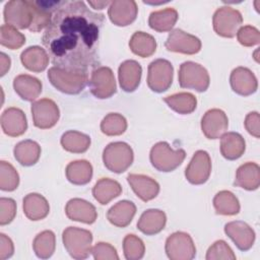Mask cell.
<instances>
[{"label":"cell","mask_w":260,"mask_h":260,"mask_svg":"<svg viewBox=\"0 0 260 260\" xmlns=\"http://www.w3.org/2000/svg\"><path fill=\"white\" fill-rule=\"evenodd\" d=\"M130 50L137 56L146 58L150 57L156 50V41L144 31H136L129 41Z\"/></svg>","instance_id":"obj_34"},{"label":"cell","mask_w":260,"mask_h":260,"mask_svg":"<svg viewBox=\"0 0 260 260\" xmlns=\"http://www.w3.org/2000/svg\"><path fill=\"white\" fill-rule=\"evenodd\" d=\"M164 102L175 112L187 115L195 111L197 107L196 96L190 92H178L166 96Z\"/></svg>","instance_id":"obj_35"},{"label":"cell","mask_w":260,"mask_h":260,"mask_svg":"<svg viewBox=\"0 0 260 260\" xmlns=\"http://www.w3.org/2000/svg\"><path fill=\"white\" fill-rule=\"evenodd\" d=\"M14 253V246L9 237L5 234H0V260L10 258Z\"/></svg>","instance_id":"obj_48"},{"label":"cell","mask_w":260,"mask_h":260,"mask_svg":"<svg viewBox=\"0 0 260 260\" xmlns=\"http://www.w3.org/2000/svg\"><path fill=\"white\" fill-rule=\"evenodd\" d=\"M49 59L47 51L39 46L28 47L20 55L22 65L32 72L44 71L49 64Z\"/></svg>","instance_id":"obj_28"},{"label":"cell","mask_w":260,"mask_h":260,"mask_svg":"<svg viewBox=\"0 0 260 260\" xmlns=\"http://www.w3.org/2000/svg\"><path fill=\"white\" fill-rule=\"evenodd\" d=\"M165 250L171 260H191L196 255V247L192 238L184 232H176L169 236Z\"/></svg>","instance_id":"obj_8"},{"label":"cell","mask_w":260,"mask_h":260,"mask_svg":"<svg viewBox=\"0 0 260 260\" xmlns=\"http://www.w3.org/2000/svg\"><path fill=\"white\" fill-rule=\"evenodd\" d=\"M15 92L24 101L32 102L42 92V82L28 74H20L13 80Z\"/></svg>","instance_id":"obj_26"},{"label":"cell","mask_w":260,"mask_h":260,"mask_svg":"<svg viewBox=\"0 0 260 260\" xmlns=\"http://www.w3.org/2000/svg\"><path fill=\"white\" fill-rule=\"evenodd\" d=\"M237 38L241 45L245 47H252L258 45L260 42V32L259 30L251 25L242 26L237 31Z\"/></svg>","instance_id":"obj_44"},{"label":"cell","mask_w":260,"mask_h":260,"mask_svg":"<svg viewBox=\"0 0 260 260\" xmlns=\"http://www.w3.org/2000/svg\"><path fill=\"white\" fill-rule=\"evenodd\" d=\"M0 62H1V66H0L1 73H0V75L3 76L9 70L10 64H11V60H10L9 56H7L5 53L2 52V53H0Z\"/></svg>","instance_id":"obj_49"},{"label":"cell","mask_w":260,"mask_h":260,"mask_svg":"<svg viewBox=\"0 0 260 260\" xmlns=\"http://www.w3.org/2000/svg\"><path fill=\"white\" fill-rule=\"evenodd\" d=\"M224 233L241 251H248L255 242V232L249 224L241 220L228 222L224 225Z\"/></svg>","instance_id":"obj_16"},{"label":"cell","mask_w":260,"mask_h":260,"mask_svg":"<svg viewBox=\"0 0 260 260\" xmlns=\"http://www.w3.org/2000/svg\"><path fill=\"white\" fill-rule=\"evenodd\" d=\"M178 12L174 8H166L153 11L148 18L149 26L158 32L170 31L178 20Z\"/></svg>","instance_id":"obj_32"},{"label":"cell","mask_w":260,"mask_h":260,"mask_svg":"<svg viewBox=\"0 0 260 260\" xmlns=\"http://www.w3.org/2000/svg\"><path fill=\"white\" fill-rule=\"evenodd\" d=\"M0 35V44L10 50L19 49L25 43V37L9 24L1 25Z\"/></svg>","instance_id":"obj_41"},{"label":"cell","mask_w":260,"mask_h":260,"mask_svg":"<svg viewBox=\"0 0 260 260\" xmlns=\"http://www.w3.org/2000/svg\"><path fill=\"white\" fill-rule=\"evenodd\" d=\"M67 180L74 185H85L92 177V167L89 161L80 159L68 164L65 170Z\"/></svg>","instance_id":"obj_33"},{"label":"cell","mask_w":260,"mask_h":260,"mask_svg":"<svg viewBox=\"0 0 260 260\" xmlns=\"http://www.w3.org/2000/svg\"><path fill=\"white\" fill-rule=\"evenodd\" d=\"M138 8L135 1L117 0L110 4L108 14L111 21L118 26L131 24L137 16Z\"/></svg>","instance_id":"obj_17"},{"label":"cell","mask_w":260,"mask_h":260,"mask_svg":"<svg viewBox=\"0 0 260 260\" xmlns=\"http://www.w3.org/2000/svg\"><path fill=\"white\" fill-rule=\"evenodd\" d=\"M230 82L233 90L241 95H250L258 87L256 76L246 67L235 68L231 73Z\"/></svg>","instance_id":"obj_21"},{"label":"cell","mask_w":260,"mask_h":260,"mask_svg":"<svg viewBox=\"0 0 260 260\" xmlns=\"http://www.w3.org/2000/svg\"><path fill=\"white\" fill-rule=\"evenodd\" d=\"M122 193L121 185L112 179L102 178L100 179L92 188V195L94 199L105 205L111 200L118 197Z\"/></svg>","instance_id":"obj_30"},{"label":"cell","mask_w":260,"mask_h":260,"mask_svg":"<svg viewBox=\"0 0 260 260\" xmlns=\"http://www.w3.org/2000/svg\"><path fill=\"white\" fill-rule=\"evenodd\" d=\"M186 152L179 148L174 150L166 141L154 144L150 150L149 158L153 168L159 172H172L185 159Z\"/></svg>","instance_id":"obj_4"},{"label":"cell","mask_w":260,"mask_h":260,"mask_svg":"<svg viewBox=\"0 0 260 260\" xmlns=\"http://www.w3.org/2000/svg\"><path fill=\"white\" fill-rule=\"evenodd\" d=\"M62 240L66 251L73 259H86L91 253L92 234L87 230L68 226L62 234Z\"/></svg>","instance_id":"obj_3"},{"label":"cell","mask_w":260,"mask_h":260,"mask_svg":"<svg viewBox=\"0 0 260 260\" xmlns=\"http://www.w3.org/2000/svg\"><path fill=\"white\" fill-rule=\"evenodd\" d=\"M209 82V74L200 64L186 61L180 65L179 84L182 88H192L202 92L208 88Z\"/></svg>","instance_id":"obj_6"},{"label":"cell","mask_w":260,"mask_h":260,"mask_svg":"<svg viewBox=\"0 0 260 260\" xmlns=\"http://www.w3.org/2000/svg\"><path fill=\"white\" fill-rule=\"evenodd\" d=\"M135 213V204L129 200H122L108 210L107 218L112 224L118 228H126L132 221Z\"/></svg>","instance_id":"obj_24"},{"label":"cell","mask_w":260,"mask_h":260,"mask_svg":"<svg viewBox=\"0 0 260 260\" xmlns=\"http://www.w3.org/2000/svg\"><path fill=\"white\" fill-rule=\"evenodd\" d=\"M246 149L243 136L237 132H225L220 136V153L229 159L235 160L242 156Z\"/></svg>","instance_id":"obj_25"},{"label":"cell","mask_w":260,"mask_h":260,"mask_svg":"<svg viewBox=\"0 0 260 260\" xmlns=\"http://www.w3.org/2000/svg\"><path fill=\"white\" fill-rule=\"evenodd\" d=\"M206 260H218V259H228L235 260L236 255L233 252L232 248L223 240H218L214 242L207 250Z\"/></svg>","instance_id":"obj_43"},{"label":"cell","mask_w":260,"mask_h":260,"mask_svg":"<svg viewBox=\"0 0 260 260\" xmlns=\"http://www.w3.org/2000/svg\"><path fill=\"white\" fill-rule=\"evenodd\" d=\"M229 127L225 113L219 109L208 110L201 119V130L208 139L219 138Z\"/></svg>","instance_id":"obj_15"},{"label":"cell","mask_w":260,"mask_h":260,"mask_svg":"<svg viewBox=\"0 0 260 260\" xmlns=\"http://www.w3.org/2000/svg\"><path fill=\"white\" fill-rule=\"evenodd\" d=\"M166 222L167 216L164 211L159 209H147L141 214L137 222V229L146 236H152L161 232Z\"/></svg>","instance_id":"obj_23"},{"label":"cell","mask_w":260,"mask_h":260,"mask_svg":"<svg viewBox=\"0 0 260 260\" xmlns=\"http://www.w3.org/2000/svg\"><path fill=\"white\" fill-rule=\"evenodd\" d=\"M50 211L47 199L38 193H29L23 198V212L30 220H41Z\"/></svg>","instance_id":"obj_29"},{"label":"cell","mask_w":260,"mask_h":260,"mask_svg":"<svg viewBox=\"0 0 260 260\" xmlns=\"http://www.w3.org/2000/svg\"><path fill=\"white\" fill-rule=\"evenodd\" d=\"M16 214V203L12 198H0V224L10 223Z\"/></svg>","instance_id":"obj_45"},{"label":"cell","mask_w":260,"mask_h":260,"mask_svg":"<svg viewBox=\"0 0 260 260\" xmlns=\"http://www.w3.org/2000/svg\"><path fill=\"white\" fill-rule=\"evenodd\" d=\"M165 47L171 52L194 55L201 50V42L197 37L176 28L170 32Z\"/></svg>","instance_id":"obj_14"},{"label":"cell","mask_w":260,"mask_h":260,"mask_svg":"<svg viewBox=\"0 0 260 260\" xmlns=\"http://www.w3.org/2000/svg\"><path fill=\"white\" fill-rule=\"evenodd\" d=\"M34 125L40 129H49L56 125L60 117L57 104L50 99H41L31 105Z\"/></svg>","instance_id":"obj_12"},{"label":"cell","mask_w":260,"mask_h":260,"mask_svg":"<svg viewBox=\"0 0 260 260\" xmlns=\"http://www.w3.org/2000/svg\"><path fill=\"white\" fill-rule=\"evenodd\" d=\"M91 254L95 260H118L116 249L109 243L100 242L91 248Z\"/></svg>","instance_id":"obj_46"},{"label":"cell","mask_w":260,"mask_h":260,"mask_svg":"<svg viewBox=\"0 0 260 260\" xmlns=\"http://www.w3.org/2000/svg\"><path fill=\"white\" fill-rule=\"evenodd\" d=\"M127 129L126 119L118 113L108 114L101 123V130L108 136H117L123 134Z\"/></svg>","instance_id":"obj_39"},{"label":"cell","mask_w":260,"mask_h":260,"mask_svg":"<svg viewBox=\"0 0 260 260\" xmlns=\"http://www.w3.org/2000/svg\"><path fill=\"white\" fill-rule=\"evenodd\" d=\"M19 184V176L14 167L5 160L0 161V189L14 191Z\"/></svg>","instance_id":"obj_40"},{"label":"cell","mask_w":260,"mask_h":260,"mask_svg":"<svg viewBox=\"0 0 260 260\" xmlns=\"http://www.w3.org/2000/svg\"><path fill=\"white\" fill-rule=\"evenodd\" d=\"M62 147L73 153L85 152L90 145V137L75 130L65 132L61 137Z\"/></svg>","instance_id":"obj_36"},{"label":"cell","mask_w":260,"mask_h":260,"mask_svg":"<svg viewBox=\"0 0 260 260\" xmlns=\"http://www.w3.org/2000/svg\"><path fill=\"white\" fill-rule=\"evenodd\" d=\"M65 213L69 219L87 224L93 223L98 217L95 207L80 198L70 199L65 206Z\"/></svg>","instance_id":"obj_18"},{"label":"cell","mask_w":260,"mask_h":260,"mask_svg":"<svg viewBox=\"0 0 260 260\" xmlns=\"http://www.w3.org/2000/svg\"><path fill=\"white\" fill-rule=\"evenodd\" d=\"M1 128L11 137L22 135L27 128L25 114L18 108H8L1 115Z\"/></svg>","instance_id":"obj_19"},{"label":"cell","mask_w":260,"mask_h":260,"mask_svg":"<svg viewBox=\"0 0 260 260\" xmlns=\"http://www.w3.org/2000/svg\"><path fill=\"white\" fill-rule=\"evenodd\" d=\"M123 251L127 260H139L144 256L145 246L140 238L129 234L123 240Z\"/></svg>","instance_id":"obj_42"},{"label":"cell","mask_w":260,"mask_h":260,"mask_svg":"<svg viewBox=\"0 0 260 260\" xmlns=\"http://www.w3.org/2000/svg\"><path fill=\"white\" fill-rule=\"evenodd\" d=\"M48 78L55 88L67 94H77L81 92L88 82L86 72L70 71L56 66L49 69Z\"/></svg>","instance_id":"obj_2"},{"label":"cell","mask_w":260,"mask_h":260,"mask_svg":"<svg viewBox=\"0 0 260 260\" xmlns=\"http://www.w3.org/2000/svg\"><path fill=\"white\" fill-rule=\"evenodd\" d=\"M88 85L90 92L102 100L111 98L117 91L114 73L106 66H100L91 72Z\"/></svg>","instance_id":"obj_11"},{"label":"cell","mask_w":260,"mask_h":260,"mask_svg":"<svg viewBox=\"0 0 260 260\" xmlns=\"http://www.w3.org/2000/svg\"><path fill=\"white\" fill-rule=\"evenodd\" d=\"M134 154L129 144L122 141L108 144L103 152V161L105 167L117 174L125 172L133 162Z\"/></svg>","instance_id":"obj_5"},{"label":"cell","mask_w":260,"mask_h":260,"mask_svg":"<svg viewBox=\"0 0 260 260\" xmlns=\"http://www.w3.org/2000/svg\"><path fill=\"white\" fill-rule=\"evenodd\" d=\"M211 173V159L207 151L197 150L185 170V177L193 185L204 184Z\"/></svg>","instance_id":"obj_13"},{"label":"cell","mask_w":260,"mask_h":260,"mask_svg":"<svg viewBox=\"0 0 260 260\" xmlns=\"http://www.w3.org/2000/svg\"><path fill=\"white\" fill-rule=\"evenodd\" d=\"M88 4L92 6L94 9H104L106 6L110 5V1H88Z\"/></svg>","instance_id":"obj_50"},{"label":"cell","mask_w":260,"mask_h":260,"mask_svg":"<svg viewBox=\"0 0 260 260\" xmlns=\"http://www.w3.org/2000/svg\"><path fill=\"white\" fill-rule=\"evenodd\" d=\"M142 68L135 60H126L119 66L118 76L121 88L126 92L134 91L141 79Z\"/></svg>","instance_id":"obj_22"},{"label":"cell","mask_w":260,"mask_h":260,"mask_svg":"<svg viewBox=\"0 0 260 260\" xmlns=\"http://www.w3.org/2000/svg\"><path fill=\"white\" fill-rule=\"evenodd\" d=\"M104 20L103 13L89 10L83 1H62L42 39L52 63L70 71L94 66Z\"/></svg>","instance_id":"obj_1"},{"label":"cell","mask_w":260,"mask_h":260,"mask_svg":"<svg viewBox=\"0 0 260 260\" xmlns=\"http://www.w3.org/2000/svg\"><path fill=\"white\" fill-rule=\"evenodd\" d=\"M174 68L170 61L156 59L148 65L147 84L154 92H162L169 89L173 82Z\"/></svg>","instance_id":"obj_9"},{"label":"cell","mask_w":260,"mask_h":260,"mask_svg":"<svg viewBox=\"0 0 260 260\" xmlns=\"http://www.w3.org/2000/svg\"><path fill=\"white\" fill-rule=\"evenodd\" d=\"M4 20L15 28H28L34 21V9L31 1L12 0L5 4Z\"/></svg>","instance_id":"obj_7"},{"label":"cell","mask_w":260,"mask_h":260,"mask_svg":"<svg viewBox=\"0 0 260 260\" xmlns=\"http://www.w3.org/2000/svg\"><path fill=\"white\" fill-rule=\"evenodd\" d=\"M15 159L24 167L34 166L40 158L41 147L34 140H23L18 142L13 149Z\"/></svg>","instance_id":"obj_31"},{"label":"cell","mask_w":260,"mask_h":260,"mask_svg":"<svg viewBox=\"0 0 260 260\" xmlns=\"http://www.w3.org/2000/svg\"><path fill=\"white\" fill-rule=\"evenodd\" d=\"M235 185L248 191L258 189L260 185L259 166L251 161L240 166L236 173Z\"/></svg>","instance_id":"obj_27"},{"label":"cell","mask_w":260,"mask_h":260,"mask_svg":"<svg viewBox=\"0 0 260 260\" xmlns=\"http://www.w3.org/2000/svg\"><path fill=\"white\" fill-rule=\"evenodd\" d=\"M213 206L217 214L235 215L240 211V203L238 198L231 192L222 190L213 198Z\"/></svg>","instance_id":"obj_37"},{"label":"cell","mask_w":260,"mask_h":260,"mask_svg":"<svg viewBox=\"0 0 260 260\" xmlns=\"http://www.w3.org/2000/svg\"><path fill=\"white\" fill-rule=\"evenodd\" d=\"M213 29L223 38H233L243 22L242 14L232 7H220L213 14Z\"/></svg>","instance_id":"obj_10"},{"label":"cell","mask_w":260,"mask_h":260,"mask_svg":"<svg viewBox=\"0 0 260 260\" xmlns=\"http://www.w3.org/2000/svg\"><path fill=\"white\" fill-rule=\"evenodd\" d=\"M246 130L256 138L260 137L259 130V114L257 112H251L246 116L245 119Z\"/></svg>","instance_id":"obj_47"},{"label":"cell","mask_w":260,"mask_h":260,"mask_svg":"<svg viewBox=\"0 0 260 260\" xmlns=\"http://www.w3.org/2000/svg\"><path fill=\"white\" fill-rule=\"evenodd\" d=\"M127 181L136 196L144 202L152 200L159 192L158 183L148 176L141 174H129Z\"/></svg>","instance_id":"obj_20"},{"label":"cell","mask_w":260,"mask_h":260,"mask_svg":"<svg viewBox=\"0 0 260 260\" xmlns=\"http://www.w3.org/2000/svg\"><path fill=\"white\" fill-rule=\"evenodd\" d=\"M55 234L49 230L38 234L32 242V249L35 251V254L41 259L50 258L55 252Z\"/></svg>","instance_id":"obj_38"}]
</instances>
